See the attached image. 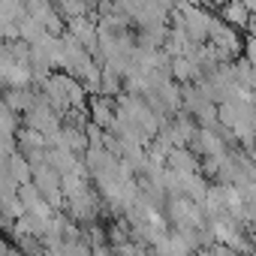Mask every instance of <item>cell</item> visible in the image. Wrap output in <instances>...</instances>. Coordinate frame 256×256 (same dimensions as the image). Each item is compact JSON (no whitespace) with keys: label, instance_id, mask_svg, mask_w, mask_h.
I'll use <instances>...</instances> for the list:
<instances>
[{"label":"cell","instance_id":"6da1fadb","mask_svg":"<svg viewBox=\"0 0 256 256\" xmlns=\"http://www.w3.org/2000/svg\"><path fill=\"white\" fill-rule=\"evenodd\" d=\"M40 84H42V96H46L58 112H70V108L82 106V100H84V84H82L76 76L54 72V76H46Z\"/></svg>","mask_w":256,"mask_h":256},{"label":"cell","instance_id":"7a4b0ae2","mask_svg":"<svg viewBox=\"0 0 256 256\" xmlns=\"http://www.w3.org/2000/svg\"><path fill=\"white\" fill-rule=\"evenodd\" d=\"M24 126H28V130H36L40 136H46V139L52 142L64 124H60V112H58L46 96H36L34 106L24 112Z\"/></svg>","mask_w":256,"mask_h":256},{"label":"cell","instance_id":"3957f363","mask_svg":"<svg viewBox=\"0 0 256 256\" xmlns=\"http://www.w3.org/2000/svg\"><path fill=\"white\" fill-rule=\"evenodd\" d=\"M30 184L42 193V199L52 205V208H60L64 205V190H60V175L54 172V166L48 160L36 163L34 172H30Z\"/></svg>","mask_w":256,"mask_h":256},{"label":"cell","instance_id":"277c9868","mask_svg":"<svg viewBox=\"0 0 256 256\" xmlns=\"http://www.w3.org/2000/svg\"><path fill=\"white\" fill-rule=\"evenodd\" d=\"M16 151L30 163V166H36V163H42L46 160V154H48V139L46 136H40L36 130H18L16 133Z\"/></svg>","mask_w":256,"mask_h":256},{"label":"cell","instance_id":"5b68a950","mask_svg":"<svg viewBox=\"0 0 256 256\" xmlns=\"http://www.w3.org/2000/svg\"><path fill=\"white\" fill-rule=\"evenodd\" d=\"M169 214H172V220H175L181 229H196V226H202V211H199V205H193V202L184 199V196H178V199L169 202Z\"/></svg>","mask_w":256,"mask_h":256},{"label":"cell","instance_id":"8992f818","mask_svg":"<svg viewBox=\"0 0 256 256\" xmlns=\"http://www.w3.org/2000/svg\"><path fill=\"white\" fill-rule=\"evenodd\" d=\"M0 96L6 100V106H10L16 114H24V112L34 106V100H36V94H34L30 88H6Z\"/></svg>","mask_w":256,"mask_h":256},{"label":"cell","instance_id":"52a82bcc","mask_svg":"<svg viewBox=\"0 0 256 256\" xmlns=\"http://www.w3.org/2000/svg\"><path fill=\"white\" fill-rule=\"evenodd\" d=\"M6 169H10V175L18 181V187H22V184H30V172H34V166H30L18 151L6 157Z\"/></svg>","mask_w":256,"mask_h":256},{"label":"cell","instance_id":"ba28073f","mask_svg":"<svg viewBox=\"0 0 256 256\" xmlns=\"http://www.w3.org/2000/svg\"><path fill=\"white\" fill-rule=\"evenodd\" d=\"M0 133H10V136L18 133V114L6 106L4 96H0Z\"/></svg>","mask_w":256,"mask_h":256},{"label":"cell","instance_id":"9c48e42d","mask_svg":"<svg viewBox=\"0 0 256 256\" xmlns=\"http://www.w3.org/2000/svg\"><path fill=\"white\" fill-rule=\"evenodd\" d=\"M94 120L100 124V126H112V120H114V112H112V106L106 102V100H94Z\"/></svg>","mask_w":256,"mask_h":256},{"label":"cell","instance_id":"30bf717a","mask_svg":"<svg viewBox=\"0 0 256 256\" xmlns=\"http://www.w3.org/2000/svg\"><path fill=\"white\" fill-rule=\"evenodd\" d=\"M196 145H199V151H205V154H211V157H220V139H214L208 130H202L199 136H196Z\"/></svg>","mask_w":256,"mask_h":256},{"label":"cell","instance_id":"8fae6325","mask_svg":"<svg viewBox=\"0 0 256 256\" xmlns=\"http://www.w3.org/2000/svg\"><path fill=\"white\" fill-rule=\"evenodd\" d=\"M58 12L66 18H78L82 16V4L78 0H58Z\"/></svg>","mask_w":256,"mask_h":256},{"label":"cell","instance_id":"7c38bea8","mask_svg":"<svg viewBox=\"0 0 256 256\" xmlns=\"http://www.w3.org/2000/svg\"><path fill=\"white\" fill-rule=\"evenodd\" d=\"M10 253V247H6V241H0V256H6Z\"/></svg>","mask_w":256,"mask_h":256}]
</instances>
